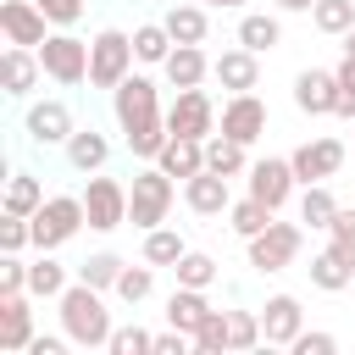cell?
Returning a JSON list of instances; mask_svg holds the SVG:
<instances>
[{
	"instance_id": "f6af8a7d",
	"label": "cell",
	"mask_w": 355,
	"mask_h": 355,
	"mask_svg": "<svg viewBox=\"0 0 355 355\" xmlns=\"http://www.w3.org/2000/svg\"><path fill=\"white\" fill-rule=\"evenodd\" d=\"M288 349H294V355H333V349H338V338H333V333H300Z\"/></svg>"
},
{
	"instance_id": "4dcf8cb0",
	"label": "cell",
	"mask_w": 355,
	"mask_h": 355,
	"mask_svg": "<svg viewBox=\"0 0 355 355\" xmlns=\"http://www.w3.org/2000/svg\"><path fill=\"white\" fill-rule=\"evenodd\" d=\"M333 216H338V200H333V189L327 183H305V194H300V222L305 227H333Z\"/></svg>"
},
{
	"instance_id": "603a6c76",
	"label": "cell",
	"mask_w": 355,
	"mask_h": 355,
	"mask_svg": "<svg viewBox=\"0 0 355 355\" xmlns=\"http://www.w3.org/2000/svg\"><path fill=\"white\" fill-rule=\"evenodd\" d=\"M155 166H161L166 178H183V183H189L194 172H205V139H178V133H172L166 150L155 155Z\"/></svg>"
},
{
	"instance_id": "c3c4849f",
	"label": "cell",
	"mask_w": 355,
	"mask_h": 355,
	"mask_svg": "<svg viewBox=\"0 0 355 355\" xmlns=\"http://www.w3.org/2000/svg\"><path fill=\"white\" fill-rule=\"evenodd\" d=\"M333 116L355 122V89H338V100H333Z\"/></svg>"
},
{
	"instance_id": "7dc6e473",
	"label": "cell",
	"mask_w": 355,
	"mask_h": 355,
	"mask_svg": "<svg viewBox=\"0 0 355 355\" xmlns=\"http://www.w3.org/2000/svg\"><path fill=\"white\" fill-rule=\"evenodd\" d=\"M327 239H338V244H355V205H338V216H333Z\"/></svg>"
},
{
	"instance_id": "5b68a950",
	"label": "cell",
	"mask_w": 355,
	"mask_h": 355,
	"mask_svg": "<svg viewBox=\"0 0 355 355\" xmlns=\"http://www.w3.org/2000/svg\"><path fill=\"white\" fill-rule=\"evenodd\" d=\"M28 222H33V244H39V250H61V244L89 222V216H83V194H50Z\"/></svg>"
},
{
	"instance_id": "cb8c5ba5",
	"label": "cell",
	"mask_w": 355,
	"mask_h": 355,
	"mask_svg": "<svg viewBox=\"0 0 355 355\" xmlns=\"http://www.w3.org/2000/svg\"><path fill=\"white\" fill-rule=\"evenodd\" d=\"M211 316V300H205V288H172V300H166V327H178V333H189L194 338V327Z\"/></svg>"
},
{
	"instance_id": "9c48e42d",
	"label": "cell",
	"mask_w": 355,
	"mask_h": 355,
	"mask_svg": "<svg viewBox=\"0 0 355 355\" xmlns=\"http://www.w3.org/2000/svg\"><path fill=\"white\" fill-rule=\"evenodd\" d=\"M166 128L178 139H211L216 133V105L205 89H178V100L166 105Z\"/></svg>"
},
{
	"instance_id": "f546056e",
	"label": "cell",
	"mask_w": 355,
	"mask_h": 355,
	"mask_svg": "<svg viewBox=\"0 0 355 355\" xmlns=\"http://www.w3.org/2000/svg\"><path fill=\"white\" fill-rule=\"evenodd\" d=\"M161 22H166L172 44H205V28H211L205 22V6H172Z\"/></svg>"
},
{
	"instance_id": "60d3db41",
	"label": "cell",
	"mask_w": 355,
	"mask_h": 355,
	"mask_svg": "<svg viewBox=\"0 0 355 355\" xmlns=\"http://www.w3.org/2000/svg\"><path fill=\"white\" fill-rule=\"evenodd\" d=\"M33 244V222L28 216H0V255H22Z\"/></svg>"
},
{
	"instance_id": "74e56055",
	"label": "cell",
	"mask_w": 355,
	"mask_h": 355,
	"mask_svg": "<svg viewBox=\"0 0 355 355\" xmlns=\"http://www.w3.org/2000/svg\"><path fill=\"white\" fill-rule=\"evenodd\" d=\"M150 288H155V272H150V261L144 266H122V277H116V300L122 305H139V300H150Z\"/></svg>"
},
{
	"instance_id": "7c38bea8",
	"label": "cell",
	"mask_w": 355,
	"mask_h": 355,
	"mask_svg": "<svg viewBox=\"0 0 355 355\" xmlns=\"http://www.w3.org/2000/svg\"><path fill=\"white\" fill-rule=\"evenodd\" d=\"M216 128H222L227 139H239V144H255V139L266 133V105L255 100V89H250V94H227Z\"/></svg>"
},
{
	"instance_id": "8992f818",
	"label": "cell",
	"mask_w": 355,
	"mask_h": 355,
	"mask_svg": "<svg viewBox=\"0 0 355 355\" xmlns=\"http://www.w3.org/2000/svg\"><path fill=\"white\" fill-rule=\"evenodd\" d=\"M244 244H250V266H255V272H283V266L300 261V250H305V227L272 216V227H261V233L244 239Z\"/></svg>"
},
{
	"instance_id": "bcb514c9",
	"label": "cell",
	"mask_w": 355,
	"mask_h": 355,
	"mask_svg": "<svg viewBox=\"0 0 355 355\" xmlns=\"http://www.w3.org/2000/svg\"><path fill=\"white\" fill-rule=\"evenodd\" d=\"M67 333H33V344H28V355H67Z\"/></svg>"
},
{
	"instance_id": "6da1fadb",
	"label": "cell",
	"mask_w": 355,
	"mask_h": 355,
	"mask_svg": "<svg viewBox=\"0 0 355 355\" xmlns=\"http://www.w3.org/2000/svg\"><path fill=\"white\" fill-rule=\"evenodd\" d=\"M111 116H116V128H122V139H128V150H133L139 161H155V155L166 150V139H172L166 111H161V89H155L144 72H128V78L111 89Z\"/></svg>"
},
{
	"instance_id": "4fadbf2b",
	"label": "cell",
	"mask_w": 355,
	"mask_h": 355,
	"mask_svg": "<svg viewBox=\"0 0 355 355\" xmlns=\"http://www.w3.org/2000/svg\"><path fill=\"white\" fill-rule=\"evenodd\" d=\"M22 133H28L33 144H67V139L78 133V122H72L67 100H33V105H28V122H22Z\"/></svg>"
},
{
	"instance_id": "ee69618b",
	"label": "cell",
	"mask_w": 355,
	"mask_h": 355,
	"mask_svg": "<svg viewBox=\"0 0 355 355\" xmlns=\"http://www.w3.org/2000/svg\"><path fill=\"white\" fill-rule=\"evenodd\" d=\"M39 11H44L55 28H72V22L83 17V0H39Z\"/></svg>"
},
{
	"instance_id": "7a4b0ae2",
	"label": "cell",
	"mask_w": 355,
	"mask_h": 355,
	"mask_svg": "<svg viewBox=\"0 0 355 355\" xmlns=\"http://www.w3.org/2000/svg\"><path fill=\"white\" fill-rule=\"evenodd\" d=\"M55 305H61V333H67L78 349H105V344H111L116 327H111V311H105L100 288H89V283L78 277V283L61 288Z\"/></svg>"
},
{
	"instance_id": "b9f144b4",
	"label": "cell",
	"mask_w": 355,
	"mask_h": 355,
	"mask_svg": "<svg viewBox=\"0 0 355 355\" xmlns=\"http://www.w3.org/2000/svg\"><path fill=\"white\" fill-rule=\"evenodd\" d=\"M105 349H111V355H155V333H144V327H116Z\"/></svg>"
},
{
	"instance_id": "277c9868",
	"label": "cell",
	"mask_w": 355,
	"mask_h": 355,
	"mask_svg": "<svg viewBox=\"0 0 355 355\" xmlns=\"http://www.w3.org/2000/svg\"><path fill=\"white\" fill-rule=\"evenodd\" d=\"M133 33H122V28H105V33H94V44H89V83L94 89H116L128 72H133Z\"/></svg>"
},
{
	"instance_id": "2e32d148",
	"label": "cell",
	"mask_w": 355,
	"mask_h": 355,
	"mask_svg": "<svg viewBox=\"0 0 355 355\" xmlns=\"http://www.w3.org/2000/svg\"><path fill=\"white\" fill-rule=\"evenodd\" d=\"M33 294H0V349L6 355H28L33 344Z\"/></svg>"
},
{
	"instance_id": "30bf717a",
	"label": "cell",
	"mask_w": 355,
	"mask_h": 355,
	"mask_svg": "<svg viewBox=\"0 0 355 355\" xmlns=\"http://www.w3.org/2000/svg\"><path fill=\"white\" fill-rule=\"evenodd\" d=\"M294 189H300V178H294V161H288V155L250 161V194H255V200H266L272 211H283Z\"/></svg>"
},
{
	"instance_id": "d6986e66",
	"label": "cell",
	"mask_w": 355,
	"mask_h": 355,
	"mask_svg": "<svg viewBox=\"0 0 355 355\" xmlns=\"http://www.w3.org/2000/svg\"><path fill=\"white\" fill-rule=\"evenodd\" d=\"M183 200H189V211L194 216H227V205H233V189H227V178L222 172H194L189 183H183Z\"/></svg>"
},
{
	"instance_id": "f35d334b",
	"label": "cell",
	"mask_w": 355,
	"mask_h": 355,
	"mask_svg": "<svg viewBox=\"0 0 355 355\" xmlns=\"http://www.w3.org/2000/svg\"><path fill=\"white\" fill-rule=\"evenodd\" d=\"M227 344H233V349H255V344H266V333H261V311H227Z\"/></svg>"
},
{
	"instance_id": "816d5d0a",
	"label": "cell",
	"mask_w": 355,
	"mask_h": 355,
	"mask_svg": "<svg viewBox=\"0 0 355 355\" xmlns=\"http://www.w3.org/2000/svg\"><path fill=\"white\" fill-rule=\"evenodd\" d=\"M205 6H222V11H239V6H250V0H205Z\"/></svg>"
},
{
	"instance_id": "f5cc1de1",
	"label": "cell",
	"mask_w": 355,
	"mask_h": 355,
	"mask_svg": "<svg viewBox=\"0 0 355 355\" xmlns=\"http://www.w3.org/2000/svg\"><path fill=\"white\" fill-rule=\"evenodd\" d=\"M344 55H355V28H349V33H344Z\"/></svg>"
},
{
	"instance_id": "8fae6325",
	"label": "cell",
	"mask_w": 355,
	"mask_h": 355,
	"mask_svg": "<svg viewBox=\"0 0 355 355\" xmlns=\"http://www.w3.org/2000/svg\"><path fill=\"white\" fill-rule=\"evenodd\" d=\"M344 155H349V150H344L338 139H305L288 161H294V178H300V189H305V183H327V178L344 166Z\"/></svg>"
},
{
	"instance_id": "8d00e7d4",
	"label": "cell",
	"mask_w": 355,
	"mask_h": 355,
	"mask_svg": "<svg viewBox=\"0 0 355 355\" xmlns=\"http://www.w3.org/2000/svg\"><path fill=\"white\" fill-rule=\"evenodd\" d=\"M311 22H316L322 33H333V39H344V33L355 28V0H316V6H311Z\"/></svg>"
},
{
	"instance_id": "681fc988",
	"label": "cell",
	"mask_w": 355,
	"mask_h": 355,
	"mask_svg": "<svg viewBox=\"0 0 355 355\" xmlns=\"http://www.w3.org/2000/svg\"><path fill=\"white\" fill-rule=\"evenodd\" d=\"M333 78H338V89H355V55H344V61L333 67Z\"/></svg>"
},
{
	"instance_id": "f1b7e54d",
	"label": "cell",
	"mask_w": 355,
	"mask_h": 355,
	"mask_svg": "<svg viewBox=\"0 0 355 355\" xmlns=\"http://www.w3.org/2000/svg\"><path fill=\"white\" fill-rule=\"evenodd\" d=\"M272 216H277V211H272L266 200H255V194H244V200L227 205V227H233L239 239H255L261 227H272Z\"/></svg>"
},
{
	"instance_id": "ba28073f",
	"label": "cell",
	"mask_w": 355,
	"mask_h": 355,
	"mask_svg": "<svg viewBox=\"0 0 355 355\" xmlns=\"http://www.w3.org/2000/svg\"><path fill=\"white\" fill-rule=\"evenodd\" d=\"M83 216H89L94 233H116L128 222V183L89 172V183H83Z\"/></svg>"
},
{
	"instance_id": "d6a6232c",
	"label": "cell",
	"mask_w": 355,
	"mask_h": 355,
	"mask_svg": "<svg viewBox=\"0 0 355 355\" xmlns=\"http://www.w3.org/2000/svg\"><path fill=\"white\" fill-rule=\"evenodd\" d=\"M183 250H189V244H183V233H178V227H166V222L144 233V261H150V266H178V261H183Z\"/></svg>"
},
{
	"instance_id": "83f0119b",
	"label": "cell",
	"mask_w": 355,
	"mask_h": 355,
	"mask_svg": "<svg viewBox=\"0 0 355 355\" xmlns=\"http://www.w3.org/2000/svg\"><path fill=\"white\" fill-rule=\"evenodd\" d=\"M250 144H239V139H227V133H211L205 139V166L211 172H222V178H239V172H250V155H244Z\"/></svg>"
},
{
	"instance_id": "52a82bcc",
	"label": "cell",
	"mask_w": 355,
	"mask_h": 355,
	"mask_svg": "<svg viewBox=\"0 0 355 355\" xmlns=\"http://www.w3.org/2000/svg\"><path fill=\"white\" fill-rule=\"evenodd\" d=\"M39 61H44V78H55L61 89H78L89 83V44L78 33H50L39 44Z\"/></svg>"
},
{
	"instance_id": "f907efd6",
	"label": "cell",
	"mask_w": 355,
	"mask_h": 355,
	"mask_svg": "<svg viewBox=\"0 0 355 355\" xmlns=\"http://www.w3.org/2000/svg\"><path fill=\"white\" fill-rule=\"evenodd\" d=\"M272 6H277V11H311L316 0H272Z\"/></svg>"
},
{
	"instance_id": "7bdbcfd3",
	"label": "cell",
	"mask_w": 355,
	"mask_h": 355,
	"mask_svg": "<svg viewBox=\"0 0 355 355\" xmlns=\"http://www.w3.org/2000/svg\"><path fill=\"white\" fill-rule=\"evenodd\" d=\"M0 294H28V261H17V255L0 261Z\"/></svg>"
},
{
	"instance_id": "484cf974",
	"label": "cell",
	"mask_w": 355,
	"mask_h": 355,
	"mask_svg": "<svg viewBox=\"0 0 355 355\" xmlns=\"http://www.w3.org/2000/svg\"><path fill=\"white\" fill-rule=\"evenodd\" d=\"M239 44L255 50V55H266V50L283 44V22H277L272 11H244V17H239Z\"/></svg>"
},
{
	"instance_id": "9a60e30c",
	"label": "cell",
	"mask_w": 355,
	"mask_h": 355,
	"mask_svg": "<svg viewBox=\"0 0 355 355\" xmlns=\"http://www.w3.org/2000/svg\"><path fill=\"white\" fill-rule=\"evenodd\" d=\"M261 333H266V344L288 349V344L305 333V311H300V300H294V294H272V300L261 305Z\"/></svg>"
},
{
	"instance_id": "5bb4252c",
	"label": "cell",
	"mask_w": 355,
	"mask_h": 355,
	"mask_svg": "<svg viewBox=\"0 0 355 355\" xmlns=\"http://www.w3.org/2000/svg\"><path fill=\"white\" fill-rule=\"evenodd\" d=\"M0 28H6V39L11 44H28V50H39L50 33V17L39 11V0H0Z\"/></svg>"
},
{
	"instance_id": "44dd1931",
	"label": "cell",
	"mask_w": 355,
	"mask_h": 355,
	"mask_svg": "<svg viewBox=\"0 0 355 355\" xmlns=\"http://www.w3.org/2000/svg\"><path fill=\"white\" fill-rule=\"evenodd\" d=\"M0 67H6V94H11V100H28V94L39 89V78H44V61H39V50H28V44H11Z\"/></svg>"
},
{
	"instance_id": "3957f363",
	"label": "cell",
	"mask_w": 355,
	"mask_h": 355,
	"mask_svg": "<svg viewBox=\"0 0 355 355\" xmlns=\"http://www.w3.org/2000/svg\"><path fill=\"white\" fill-rule=\"evenodd\" d=\"M172 200H178L172 178L150 161V166H139L133 183H128V222H133L139 233H150V227H161V222L172 216Z\"/></svg>"
},
{
	"instance_id": "ab89813d",
	"label": "cell",
	"mask_w": 355,
	"mask_h": 355,
	"mask_svg": "<svg viewBox=\"0 0 355 355\" xmlns=\"http://www.w3.org/2000/svg\"><path fill=\"white\" fill-rule=\"evenodd\" d=\"M194 349L200 355H227L233 344H227V311H211L200 327H194Z\"/></svg>"
},
{
	"instance_id": "d4e9b609",
	"label": "cell",
	"mask_w": 355,
	"mask_h": 355,
	"mask_svg": "<svg viewBox=\"0 0 355 355\" xmlns=\"http://www.w3.org/2000/svg\"><path fill=\"white\" fill-rule=\"evenodd\" d=\"M61 150H67V161H72L78 172H100V166L111 161V139H105L100 128H78Z\"/></svg>"
},
{
	"instance_id": "ffe728a7",
	"label": "cell",
	"mask_w": 355,
	"mask_h": 355,
	"mask_svg": "<svg viewBox=\"0 0 355 355\" xmlns=\"http://www.w3.org/2000/svg\"><path fill=\"white\" fill-rule=\"evenodd\" d=\"M333 100H338V78H333V72L305 67V72L294 78V105H300L305 116H333Z\"/></svg>"
},
{
	"instance_id": "7402d4cb",
	"label": "cell",
	"mask_w": 355,
	"mask_h": 355,
	"mask_svg": "<svg viewBox=\"0 0 355 355\" xmlns=\"http://www.w3.org/2000/svg\"><path fill=\"white\" fill-rule=\"evenodd\" d=\"M161 72H166L172 89H200V83L211 78V61H205L200 44H172V55L161 61Z\"/></svg>"
},
{
	"instance_id": "e575fe53",
	"label": "cell",
	"mask_w": 355,
	"mask_h": 355,
	"mask_svg": "<svg viewBox=\"0 0 355 355\" xmlns=\"http://www.w3.org/2000/svg\"><path fill=\"white\" fill-rule=\"evenodd\" d=\"M122 266H128V261H122L116 250H100V255H89V261H78V277H83L89 288H100V294H105V288H116Z\"/></svg>"
},
{
	"instance_id": "836d02e7",
	"label": "cell",
	"mask_w": 355,
	"mask_h": 355,
	"mask_svg": "<svg viewBox=\"0 0 355 355\" xmlns=\"http://www.w3.org/2000/svg\"><path fill=\"white\" fill-rule=\"evenodd\" d=\"M133 55H139L144 67H161V61L172 55V33H166V22H144V28H133Z\"/></svg>"
},
{
	"instance_id": "d590c367",
	"label": "cell",
	"mask_w": 355,
	"mask_h": 355,
	"mask_svg": "<svg viewBox=\"0 0 355 355\" xmlns=\"http://www.w3.org/2000/svg\"><path fill=\"white\" fill-rule=\"evenodd\" d=\"M172 272H178V283H183V288H211V283L222 277V266H216L205 250H183V261H178Z\"/></svg>"
},
{
	"instance_id": "1f68e13d",
	"label": "cell",
	"mask_w": 355,
	"mask_h": 355,
	"mask_svg": "<svg viewBox=\"0 0 355 355\" xmlns=\"http://www.w3.org/2000/svg\"><path fill=\"white\" fill-rule=\"evenodd\" d=\"M61 288H67V266L50 261V250H39V261L28 266V294L33 300H61Z\"/></svg>"
},
{
	"instance_id": "e0dca14e",
	"label": "cell",
	"mask_w": 355,
	"mask_h": 355,
	"mask_svg": "<svg viewBox=\"0 0 355 355\" xmlns=\"http://www.w3.org/2000/svg\"><path fill=\"white\" fill-rule=\"evenodd\" d=\"M311 283H316L322 294L349 288V283H355V244L327 239V250H322V255H311Z\"/></svg>"
},
{
	"instance_id": "ac0fdd59",
	"label": "cell",
	"mask_w": 355,
	"mask_h": 355,
	"mask_svg": "<svg viewBox=\"0 0 355 355\" xmlns=\"http://www.w3.org/2000/svg\"><path fill=\"white\" fill-rule=\"evenodd\" d=\"M211 78H216L227 94H250V89L261 83V55L244 50V44H233V50H222V55L211 61Z\"/></svg>"
},
{
	"instance_id": "4316f807",
	"label": "cell",
	"mask_w": 355,
	"mask_h": 355,
	"mask_svg": "<svg viewBox=\"0 0 355 355\" xmlns=\"http://www.w3.org/2000/svg\"><path fill=\"white\" fill-rule=\"evenodd\" d=\"M44 205V183L33 178V172H11L6 178V200H0V211L6 216H33Z\"/></svg>"
}]
</instances>
